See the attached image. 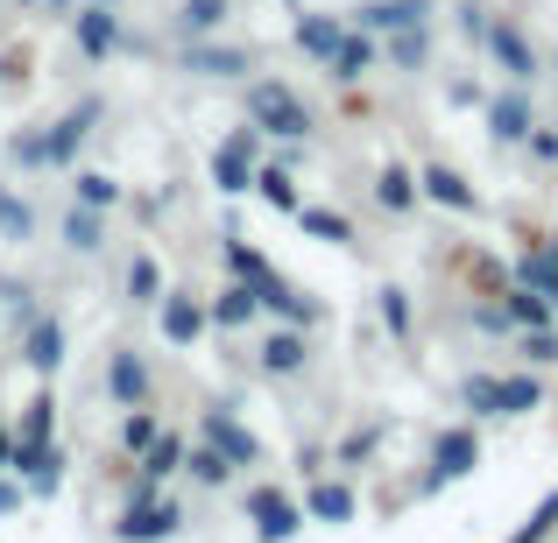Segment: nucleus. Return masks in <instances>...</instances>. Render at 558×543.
<instances>
[{"instance_id":"obj_1","label":"nucleus","mask_w":558,"mask_h":543,"mask_svg":"<svg viewBox=\"0 0 558 543\" xmlns=\"http://www.w3.org/2000/svg\"><path fill=\"white\" fill-rule=\"evenodd\" d=\"M247 127H255V135H276V141H304L312 135V107H304L283 78H255L247 85Z\"/></svg>"},{"instance_id":"obj_2","label":"nucleus","mask_w":558,"mask_h":543,"mask_svg":"<svg viewBox=\"0 0 558 543\" xmlns=\"http://www.w3.org/2000/svg\"><path fill=\"white\" fill-rule=\"evenodd\" d=\"M14 473H22V494H36V502H57V488H64V445L50 437H14Z\"/></svg>"},{"instance_id":"obj_3","label":"nucleus","mask_w":558,"mask_h":543,"mask_svg":"<svg viewBox=\"0 0 558 543\" xmlns=\"http://www.w3.org/2000/svg\"><path fill=\"white\" fill-rule=\"evenodd\" d=\"M178 530H184V508L156 488V494H142V502H128V516L113 522V543H170Z\"/></svg>"},{"instance_id":"obj_4","label":"nucleus","mask_w":558,"mask_h":543,"mask_svg":"<svg viewBox=\"0 0 558 543\" xmlns=\"http://www.w3.org/2000/svg\"><path fill=\"white\" fill-rule=\"evenodd\" d=\"M247 522H255V543H290L304 530V502H290L276 488H255L247 494Z\"/></svg>"},{"instance_id":"obj_5","label":"nucleus","mask_w":558,"mask_h":543,"mask_svg":"<svg viewBox=\"0 0 558 543\" xmlns=\"http://www.w3.org/2000/svg\"><path fill=\"white\" fill-rule=\"evenodd\" d=\"M213 184H219V198L255 190V127H233V135L213 149Z\"/></svg>"},{"instance_id":"obj_6","label":"nucleus","mask_w":558,"mask_h":543,"mask_svg":"<svg viewBox=\"0 0 558 543\" xmlns=\"http://www.w3.org/2000/svg\"><path fill=\"white\" fill-rule=\"evenodd\" d=\"M481 466V437L466 431V423H452V431L432 437V480L424 488H446V480H466Z\"/></svg>"},{"instance_id":"obj_7","label":"nucleus","mask_w":558,"mask_h":543,"mask_svg":"<svg viewBox=\"0 0 558 543\" xmlns=\"http://www.w3.org/2000/svg\"><path fill=\"white\" fill-rule=\"evenodd\" d=\"M99 113H107L99 99H78V107H71L57 127H43V156H50V170H64L71 156L85 149V135H93V121H99Z\"/></svg>"},{"instance_id":"obj_8","label":"nucleus","mask_w":558,"mask_h":543,"mask_svg":"<svg viewBox=\"0 0 558 543\" xmlns=\"http://www.w3.org/2000/svg\"><path fill=\"white\" fill-rule=\"evenodd\" d=\"M184 71L191 78H219V85H233V78H247L255 71V57L247 50H233V42H184Z\"/></svg>"},{"instance_id":"obj_9","label":"nucleus","mask_w":558,"mask_h":543,"mask_svg":"<svg viewBox=\"0 0 558 543\" xmlns=\"http://www.w3.org/2000/svg\"><path fill=\"white\" fill-rule=\"evenodd\" d=\"M481 42H488V57H495V64H502L517 85H531V78H537V50H531V36H523L509 14H502V22H488V36H481Z\"/></svg>"},{"instance_id":"obj_10","label":"nucleus","mask_w":558,"mask_h":543,"mask_svg":"<svg viewBox=\"0 0 558 543\" xmlns=\"http://www.w3.org/2000/svg\"><path fill=\"white\" fill-rule=\"evenodd\" d=\"M205 445H219L233 466H255V459H262V437L247 431V423L233 417L227 403H213V409H205Z\"/></svg>"},{"instance_id":"obj_11","label":"nucleus","mask_w":558,"mask_h":543,"mask_svg":"<svg viewBox=\"0 0 558 543\" xmlns=\"http://www.w3.org/2000/svg\"><path fill=\"white\" fill-rule=\"evenodd\" d=\"M156 318H163L170 346H198L205 340V304L191 297V289H163V297H156Z\"/></svg>"},{"instance_id":"obj_12","label":"nucleus","mask_w":558,"mask_h":543,"mask_svg":"<svg viewBox=\"0 0 558 543\" xmlns=\"http://www.w3.org/2000/svg\"><path fill=\"white\" fill-rule=\"evenodd\" d=\"M417 198L446 205V212H481L474 184H466V177H460V170H452V163H424V170H417Z\"/></svg>"},{"instance_id":"obj_13","label":"nucleus","mask_w":558,"mask_h":543,"mask_svg":"<svg viewBox=\"0 0 558 543\" xmlns=\"http://www.w3.org/2000/svg\"><path fill=\"white\" fill-rule=\"evenodd\" d=\"M255 367H262L269 381H290V374H304V367H312L304 325H290V332H269V340H262V354H255Z\"/></svg>"},{"instance_id":"obj_14","label":"nucleus","mask_w":558,"mask_h":543,"mask_svg":"<svg viewBox=\"0 0 558 543\" xmlns=\"http://www.w3.org/2000/svg\"><path fill=\"white\" fill-rule=\"evenodd\" d=\"M178 473H184V437L156 431L149 445L135 452V480H142V488H163V480H178Z\"/></svg>"},{"instance_id":"obj_15","label":"nucleus","mask_w":558,"mask_h":543,"mask_svg":"<svg viewBox=\"0 0 558 543\" xmlns=\"http://www.w3.org/2000/svg\"><path fill=\"white\" fill-rule=\"evenodd\" d=\"M107 395H113L121 409L149 403V367H142L135 346H113V354H107Z\"/></svg>"},{"instance_id":"obj_16","label":"nucleus","mask_w":558,"mask_h":543,"mask_svg":"<svg viewBox=\"0 0 558 543\" xmlns=\"http://www.w3.org/2000/svg\"><path fill=\"white\" fill-rule=\"evenodd\" d=\"M368 36H389V28H432V0H368L354 14Z\"/></svg>"},{"instance_id":"obj_17","label":"nucleus","mask_w":558,"mask_h":543,"mask_svg":"<svg viewBox=\"0 0 558 543\" xmlns=\"http://www.w3.org/2000/svg\"><path fill=\"white\" fill-rule=\"evenodd\" d=\"M247 289H255V304H262L269 318H290V325H318V304H312V297H298V289H290L276 269L262 275V283H247Z\"/></svg>"},{"instance_id":"obj_18","label":"nucleus","mask_w":558,"mask_h":543,"mask_svg":"<svg viewBox=\"0 0 558 543\" xmlns=\"http://www.w3.org/2000/svg\"><path fill=\"white\" fill-rule=\"evenodd\" d=\"M71 28H78V57H93V64H107L121 50V22L107 8H71Z\"/></svg>"},{"instance_id":"obj_19","label":"nucleus","mask_w":558,"mask_h":543,"mask_svg":"<svg viewBox=\"0 0 558 543\" xmlns=\"http://www.w3.org/2000/svg\"><path fill=\"white\" fill-rule=\"evenodd\" d=\"M22 367H28V374H43V381H50L57 367H64V325H57V318H28Z\"/></svg>"},{"instance_id":"obj_20","label":"nucleus","mask_w":558,"mask_h":543,"mask_svg":"<svg viewBox=\"0 0 558 543\" xmlns=\"http://www.w3.org/2000/svg\"><path fill=\"white\" fill-rule=\"evenodd\" d=\"M255 318H262V304H255L247 283H219V297L205 304V325L213 332H241V325H255Z\"/></svg>"},{"instance_id":"obj_21","label":"nucleus","mask_w":558,"mask_h":543,"mask_svg":"<svg viewBox=\"0 0 558 543\" xmlns=\"http://www.w3.org/2000/svg\"><path fill=\"white\" fill-rule=\"evenodd\" d=\"M531 127H537V121H531V99H523V92H495V99H488V135L502 141V149H517Z\"/></svg>"},{"instance_id":"obj_22","label":"nucleus","mask_w":558,"mask_h":543,"mask_svg":"<svg viewBox=\"0 0 558 543\" xmlns=\"http://www.w3.org/2000/svg\"><path fill=\"white\" fill-rule=\"evenodd\" d=\"M326 71H332L340 85H361V78L375 71V36H368V28H347V36H340V50L326 57Z\"/></svg>"},{"instance_id":"obj_23","label":"nucleus","mask_w":558,"mask_h":543,"mask_svg":"<svg viewBox=\"0 0 558 543\" xmlns=\"http://www.w3.org/2000/svg\"><path fill=\"white\" fill-rule=\"evenodd\" d=\"M290 219H298V226L312 233V240H332V247H354V219H347L340 205H298V212H290Z\"/></svg>"},{"instance_id":"obj_24","label":"nucleus","mask_w":558,"mask_h":543,"mask_svg":"<svg viewBox=\"0 0 558 543\" xmlns=\"http://www.w3.org/2000/svg\"><path fill=\"white\" fill-rule=\"evenodd\" d=\"M340 36H347V22H332V14H318V8H304V14H298V50H304V57H318V64L340 50Z\"/></svg>"},{"instance_id":"obj_25","label":"nucleus","mask_w":558,"mask_h":543,"mask_svg":"<svg viewBox=\"0 0 558 543\" xmlns=\"http://www.w3.org/2000/svg\"><path fill=\"white\" fill-rule=\"evenodd\" d=\"M354 488L347 480H318L312 488V502H304V522H354Z\"/></svg>"},{"instance_id":"obj_26","label":"nucleus","mask_w":558,"mask_h":543,"mask_svg":"<svg viewBox=\"0 0 558 543\" xmlns=\"http://www.w3.org/2000/svg\"><path fill=\"white\" fill-rule=\"evenodd\" d=\"M375 57H389V71H417L432 57V28H389Z\"/></svg>"},{"instance_id":"obj_27","label":"nucleus","mask_w":558,"mask_h":543,"mask_svg":"<svg viewBox=\"0 0 558 543\" xmlns=\"http://www.w3.org/2000/svg\"><path fill=\"white\" fill-rule=\"evenodd\" d=\"M375 205H381V212H410V205H417V170L381 163L375 170Z\"/></svg>"},{"instance_id":"obj_28","label":"nucleus","mask_w":558,"mask_h":543,"mask_svg":"<svg viewBox=\"0 0 558 543\" xmlns=\"http://www.w3.org/2000/svg\"><path fill=\"white\" fill-rule=\"evenodd\" d=\"M64 247L71 255H99V247H107V219H99L93 205H71L64 212Z\"/></svg>"},{"instance_id":"obj_29","label":"nucleus","mask_w":558,"mask_h":543,"mask_svg":"<svg viewBox=\"0 0 558 543\" xmlns=\"http://www.w3.org/2000/svg\"><path fill=\"white\" fill-rule=\"evenodd\" d=\"M184 473L198 480V488H227V480L241 473V466H233L219 445H184Z\"/></svg>"},{"instance_id":"obj_30","label":"nucleus","mask_w":558,"mask_h":543,"mask_svg":"<svg viewBox=\"0 0 558 543\" xmlns=\"http://www.w3.org/2000/svg\"><path fill=\"white\" fill-rule=\"evenodd\" d=\"M502 311H509V325H517V332H531V325H551V297H537V289L531 283H517V289H502Z\"/></svg>"},{"instance_id":"obj_31","label":"nucleus","mask_w":558,"mask_h":543,"mask_svg":"<svg viewBox=\"0 0 558 543\" xmlns=\"http://www.w3.org/2000/svg\"><path fill=\"white\" fill-rule=\"evenodd\" d=\"M233 14V0H184L178 8V36L198 42V36H219V22Z\"/></svg>"},{"instance_id":"obj_32","label":"nucleus","mask_w":558,"mask_h":543,"mask_svg":"<svg viewBox=\"0 0 558 543\" xmlns=\"http://www.w3.org/2000/svg\"><path fill=\"white\" fill-rule=\"evenodd\" d=\"M517 283H531L537 297H551V311H558V247H531V255L517 261Z\"/></svg>"},{"instance_id":"obj_33","label":"nucleus","mask_w":558,"mask_h":543,"mask_svg":"<svg viewBox=\"0 0 558 543\" xmlns=\"http://www.w3.org/2000/svg\"><path fill=\"white\" fill-rule=\"evenodd\" d=\"M255 190L276 205V212H298V205H304V198H298V177H290L283 163H255Z\"/></svg>"},{"instance_id":"obj_34","label":"nucleus","mask_w":558,"mask_h":543,"mask_svg":"<svg viewBox=\"0 0 558 543\" xmlns=\"http://www.w3.org/2000/svg\"><path fill=\"white\" fill-rule=\"evenodd\" d=\"M460 403H466V417H502V374H466Z\"/></svg>"},{"instance_id":"obj_35","label":"nucleus","mask_w":558,"mask_h":543,"mask_svg":"<svg viewBox=\"0 0 558 543\" xmlns=\"http://www.w3.org/2000/svg\"><path fill=\"white\" fill-rule=\"evenodd\" d=\"M545 403V381L537 374H502V417H531Z\"/></svg>"},{"instance_id":"obj_36","label":"nucleus","mask_w":558,"mask_h":543,"mask_svg":"<svg viewBox=\"0 0 558 543\" xmlns=\"http://www.w3.org/2000/svg\"><path fill=\"white\" fill-rule=\"evenodd\" d=\"M156 431H163V417H156L149 403H135V409H128V417H121V452H128V459H135V452L149 445Z\"/></svg>"},{"instance_id":"obj_37","label":"nucleus","mask_w":558,"mask_h":543,"mask_svg":"<svg viewBox=\"0 0 558 543\" xmlns=\"http://www.w3.org/2000/svg\"><path fill=\"white\" fill-rule=\"evenodd\" d=\"M57 431V395L43 388V395H28L22 403V423H14V437H50Z\"/></svg>"},{"instance_id":"obj_38","label":"nucleus","mask_w":558,"mask_h":543,"mask_svg":"<svg viewBox=\"0 0 558 543\" xmlns=\"http://www.w3.org/2000/svg\"><path fill=\"white\" fill-rule=\"evenodd\" d=\"M36 233V212H28V198H14L8 184H0V240H28Z\"/></svg>"},{"instance_id":"obj_39","label":"nucleus","mask_w":558,"mask_h":543,"mask_svg":"<svg viewBox=\"0 0 558 543\" xmlns=\"http://www.w3.org/2000/svg\"><path fill=\"white\" fill-rule=\"evenodd\" d=\"M156 297H163V269L149 255H135L128 261V304H156Z\"/></svg>"},{"instance_id":"obj_40","label":"nucleus","mask_w":558,"mask_h":543,"mask_svg":"<svg viewBox=\"0 0 558 543\" xmlns=\"http://www.w3.org/2000/svg\"><path fill=\"white\" fill-rule=\"evenodd\" d=\"M227 269H233V283H262V275H269V261H262L241 233H227Z\"/></svg>"},{"instance_id":"obj_41","label":"nucleus","mask_w":558,"mask_h":543,"mask_svg":"<svg viewBox=\"0 0 558 543\" xmlns=\"http://www.w3.org/2000/svg\"><path fill=\"white\" fill-rule=\"evenodd\" d=\"M375 311H381V325H389V340H410V297H403V289L381 283L375 289Z\"/></svg>"},{"instance_id":"obj_42","label":"nucleus","mask_w":558,"mask_h":543,"mask_svg":"<svg viewBox=\"0 0 558 543\" xmlns=\"http://www.w3.org/2000/svg\"><path fill=\"white\" fill-rule=\"evenodd\" d=\"M78 205H93V212H113V205H121V184H113L107 170H85V177H78Z\"/></svg>"},{"instance_id":"obj_43","label":"nucleus","mask_w":558,"mask_h":543,"mask_svg":"<svg viewBox=\"0 0 558 543\" xmlns=\"http://www.w3.org/2000/svg\"><path fill=\"white\" fill-rule=\"evenodd\" d=\"M523 360H531V367H558V332L531 325V332H523Z\"/></svg>"},{"instance_id":"obj_44","label":"nucleus","mask_w":558,"mask_h":543,"mask_svg":"<svg viewBox=\"0 0 558 543\" xmlns=\"http://www.w3.org/2000/svg\"><path fill=\"white\" fill-rule=\"evenodd\" d=\"M8 156H14L22 170H50V156H43V135H14V141H8Z\"/></svg>"},{"instance_id":"obj_45","label":"nucleus","mask_w":558,"mask_h":543,"mask_svg":"<svg viewBox=\"0 0 558 543\" xmlns=\"http://www.w3.org/2000/svg\"><path fill=\"white\" fill-rule=\"evenodd\" d=\"M375 445H381V423H368V431H354V437H347V445H340V459L354 466V459H368Z\"/></svg>"},{"instance_id":"obj_46","label":"nucleus","mask_w":558,"mask_h":543,"mask_svg":"<svg viewBox=\"0 0 558 543\" xmlns=\"http://www.w3.org/2000/svg\"><path fill=\"white\" fill-rule=\"evenodd\" d=\"M523 141H531V156H537V163H558V127H531Z\"/></svg>"},{"instance_id":"obj_47","label":"nucleus","mask_w":558,"mask_h":543,"mask_svg":"<svg viewBox=\"0 0 558 543\" xmlns=\"http://www.w3.org/2000/svg\"><path fill=\"white\" fill-rule=\"evenodd\" d=\"M474 325H481V332H517V325H509V311H502V304H474Z\"/></svg>"},{"instance_id":"obj_48","label":"nucleus","mask_w":558,"mask_h":543,"mask_svg":"<svg viewBox=\"0 0 558 543\" xmlns=\"http://www.w3.org/2000/svg\"><path fill=\"white\" fill-rule=\"evenodd\" d=\"M460 28L481 42V36H488V8H460Z\"/></svg>"},{"instance_id":"obj_49","label":"nucleus","mask_w":558,"mask_h":543,"mask_svg":"<svg viewBox=\"0 0 558 543\" xmlns=\"http://www.w3.org/2000/svg\"><path fill=\"white\" fill-rule=\"evenodd\" d=\"M14 508H22V488H14V480H0V516H14Z\"/></svg>"},{"instance_id":"obj_50","label":"nucleus","mask_w":558,"mask_h":543,"mask_svg":"<svg viewBox=\"0 0 558 543\" xmlns=\"http://www.w3.org/2000/svg\"><path fill=\"white\" fill-rule=\"evenodd\" d=\"M8 459H14V431L0 423V473H8Z\"/></svg>"},{"instance_id":"obj_51","label":"nucleus","mask_w":558,"mask_h":543,"mask_svg":"<svg viewBox=\"0 0 558 543\" xmlns=\"http://www.w3.org/2000/svg\"><path fill=\"white\" fill-rule=\"evenodd\" d=\"M22 8H57V14H71L78 0H22Z\"/></svg>"}]
</instances>
